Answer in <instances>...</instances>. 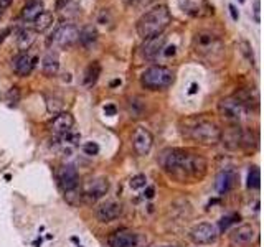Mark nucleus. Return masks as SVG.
Here are the masks:
<instances>
[{"instance_id":"30","label":"nucleus","mask_w":264,"mask_h":247,"mask_svg":"<svg viewBox=\"0 0 264 247\" xmlns=\"http://www.w3.org/2000/svg\"><path fill=\"white\" fill-rule=\"evenodd\" d=\"M83 152H85L86 155H98L99 153V145L98 144H94V142H88L83 145Z\"/></svg>"},{"instance_id":"8","label":"nucleus","mask_w":264,"mask_h":247,"mask_svg":"<svg viewBox=\"0 0 264 247\" xmlns=\"http://www.w3.org/2000/svg\"><path fill=\"white\" fill-rule=\"evenodd\" d=\"M178 5L187 15L193 18H206L215 13L213 5L208 0H178Z\"/></svg>"},{"instance_id":"10","label":"nucleus","mask_w":264,"mask_h":247,"mask_svg":"<svg viewBox=\"0 0 264 247\" xmlns=\"http://www.w3.org/2000/svg\"><path fill=\"white\" fill-rule=\"evenodd\" d=\"M109 191V181L106 178H94V180H89L86 185H85V189H83V198L88 201V203H94L101 200V198Z\"/></svg>"},{"instance_id":"18","label":"nucleus","mask_w":264,"mask_h":247,"mask_svg":"<svg viewBox=\"0 0 264 247\" xmlns=\"http://www.w3.org/2000/svg\"><path fill=\"white\" fill-rule=\"evenodd\" d=\"M241 139H243V130L236 125L228 127V129H225V132L221 130L220 140L225 144L228 150H238L241 147Z\"/></svg>"},{"instance_id":"32","label":"nucleus","mask_w":264,"mask_h":247,"mask_svg":"<svg viewBox=\"0 0 264 247\" xmlns=\"http://www.w3.org/2000/svg\"><path fill=\"white\" fill-rule=\"evenodd\" d=\"M7 99H9L10 104H17L18 99H20V91H18V88H12L9 91V94H7Z\"/></svg>"},{"instance_id":"40","label":"nucleus","mask_w":264,"mask_h":247,"mask_svg":"<svg viewBox=\"0 0 264 247\" xmlns=\"http://www.w3.org/2000/svg\"><path fill=\"white\" fill-rule=\"evenodd\" d=\"M197 93V84H192V88H190V94H195Z\"/></svg>"},{"instance_id":"26","label":"nucleus","mask_w":264,"mask_h":247,"mask_svg":"<svg viewBox=\"0 0 264 247\" xmlns=\"http://www.w3.org/2000/svg\"><path fill=\"white\" fill-rule=\"evenodd\" d=\"M35 41V32H32V30H29V28H27V30H22L18 33V37H17V46H18V49L20 51H25V49H29L30 46H32V43Z\"/></svg>"},{"instance_id":"37","label":"nucleus","mask_w":264,"mask_h":247,"mask_svg":"<svg viewBox=\"0 0 264 247\" xmlns=\"http://www.w3.org/2000/svg\"><path fill=\"white\" fill-rule=\"evenodd\" d=\"M13 2V0H0V9H7V7H10V4Z\"/></svg>"},{"instance_id":"34","label":"nucleus","mask_w":264,"mask_h":247,"mask_svg":"<svg viewBox=\"0 0 264 247\" xmlns=\"http://www.w3.org/2000/svg\"><path fill=\"white\" fill-rule=\"evenodd\" d=\"M104 112H106V116H114L116 114V107H114L113 104H109V105L104 107Z\"/></svg>"},{"instance_id":"41","label":"nucleus","mask_w":264,"mask_h":247,"mask_svg":"<svg viewBox=\"0 0 264 247\" xmlns=\"http://www.w3.org/2000/svg\"><path fill=\"white\" fill-rule=\"evenodd\" d=\"M7 33H9V28H7V30H4L2 33H0V41H2V40L5 38V35H7Z\"/></svg>"},{"instance_id":"15","label":"nucleus","mask_w":264,"mask_h":247,"mask_svg":"<svg viewBox=\"0 0 264 247\" xmlns=\"http://www.w3.org/2000/svg\"><path fill=\"white\" fill-rule=\"evenodd\" d=\"M74 125V117L69 114V112H60V114L55 116V119L48 125V129L53 133V135L61 137L63 133L69 132Z\"/></svg>"},{"instance_id":"23","label":"nucleus","mask_w":264,"mask_h":247,"mask_svg":"<svg viewBox=\"0 0 264 247\" xmlns=\"http://www.w3.org/2000/svg\"><path fill=\"white\" fill-rule=\"evenodd\" d=\"M41 12H43V2L41 0H29L22 10V17L27 22H33Z\"/></svg>"},{"instance_id":"12","label":"nucleus","mask_w":264,"mask_h":247,"mask_svg":"<svg viewBox=\"0 0 264 247\" xmlns=\"http://www.w3.org/2000/svg\"><path fill=\"white\" fill-rule=\"evenodd\" d=\"M137 234L130 229H117L108 237L109 247H137Z\"/></svg>"},{"instance_id":"14","label":"nucleus","mask_w":264,"mask_h":247,"mask_svg":"<svg viewBox=\"0 0 264 247\" xmlns=\"http://www.w3.org/2000/svg\"><path fill=\"white\" fill-rule=\"evenodd\" d=\"M254 237H256L254 226H251V224H243V226H238V228L231 231L230 242H231L233 247H241V245L249 244Z\"/></svg>"},{"instance_id":"4","label":"nucleus","mask_w":264,"mask_h":247,"mask_svg":"<svg viewBox=\"0 0 264 247\" xmlns=\"http://www.w3.org/2000/svg\"><path fill=\"white\" fill-rule=\"evenodd\" d=\"M193 48H195L197 54L208 61L220 60L223 54V41H221L215 33L210 32H198L193 37Z\"/></svg>"},{"instance_id":"13","label":"nucleus","mask_w":264,"mask_h":247,"mask_svg":"<svg viewBox=\"0 0 264 247\" xmlns=\"http://www.w3.org/2000/svg\"><path fill=\"white\" fill-rule=\"evenodd\" d=\"M58 183L63 188V191H73L80 185L78 170L73 165H65L58 170Z\"/></svg>"},{"instance_id":"38","label":"nucleus","mask_w":264,"mask_h":247,"mask_svg":"<svg viewBox=\"0 0 264 247\" xmlns=\"http://www.w3.org/2000/svg\"><path fill=\"white\" fill-rule=\"evenodd\" d=\"M254 13H256V20L259 22V2H256L254 5Z\"/></svg>"},{"instance_id":"3","label":"nucleus","mask_w":264,"mask_h":247,"mask_svg":"<svg viewBox=\"0 0 264 247\" xmlns=\"http://www.w3.org/2000/svg\"><path fill=\"white\" fill-rule=\"evenodd\" d=\"M187 137L203 145H215L220 142L221 129L213 121L205 117H193L185 121V129H182Z\"/></svg>"},{"instance_id":"33","label":"nucleus","mask_w":264,"mask_h":247,"mask_svg":"<svg viewBox=\"0 0 264 247\" xmlns=\"http://www.w3.org/2000/svg\"><path fill=\"white\" fill-rule=\"evenodd\" d=\"M233 219H236V216H226V217H223V219H221V231H225L228 226L233 224L234 223Z\"/></svg>"},{"instance_id":"24","label":"nucleus","mask_w":264,"mask_h":247,"mask_svg":"<svg viewBox=\"0 0 264 247\" xmlns=\"http://www.w3.org/2000/svg\"><path fill=\"white\" fill-rule=\"evenodd\" d=\"M99 74H101V65L98 61H93L91 65L86 68L85 76H83V84H85V86H93V84L98 81Z\"/></svg>"},{"instance_id":"11","label":"nucleus","mask_w":264,"mask_h":247,"mask_svg":"<svg viewBox=\"0 0 264 247\" xmlns=\"http://www.w3.org/2000/svg\"><path fill=\"white\" fill-rule=\"evenodd\" d=\"M152 144H154V137L152 133L145 129V127H136L134 133H132V145H134V150L137 155H147L152 148Z\"/></svg>"},{"instance_id":"20","label":"nucleus","mask_w":264,"mask_h":247,"mask_svg":"<svg viewBox=\"0 0 264 247\" xmlns=\"http://www.w3.org/2000/svg\"><path fill=\"white\" fill-rule=\"evenodd\" d=\"M33 66H35V58H32V56L27 54V53L17 54L12 61L13 71H15V74L22 76V77L29 76L33 71Z\"/></svg>"},{"instance_id":"1","label":"nucleus","mask_w":264,"mask_h":247,"mask_svg":"<svg viewBox=\"0 0 264 247\" xmlns=\"http://www.w3.org/2000/svg\"><path fill=\"white\" fill-rule=\"evenodd\" d=\"M159 163L172 180L178 183H197L203 180L208 168L205 157L185 148H167L159 157Z\"/></svg>"},{"instance_id":"42","label":"nucleus","mask_w":264,"mask_h":247,"mask_svg":"<svg viewBox=\"0 0 264 247\" xmlns=\"http://www.w3.org/2000/svg\"><path fill=\"white\" fill-rule=\"evenodd\" d=\"M165 247H177V245H165Z\"/></svg>"},{"instance_id":"25","label":"nucleus","mask_w":264,"mask_h":247,"mask_svg":"<svg viewBox=\"0 0 264 247\" xmlns=\"http://www.w3.org/2000/svg\"><path fill=\"white\" fill-rule=\"evenodd\" d=\"M98 40V32H96V28L93 26V25H88V26H85L83 28V30L80 32V38H78V41L83 45V46H91L94 41Z\"/></svg>"},{"instance_id":"31","label":"nucleus","mask_w":264,"mask_h":247,"mask_svg":"<svg viewBox=\"0 0 264 247\" xmlns=\"http://www.w3.org/2000/svg\"><path fill=\"white\" fill-rule=\"evenodd\" d=\"M243 49H241V51H243V54H245L246 56V58H248V61L249 63H251V65H253V51H251V45H249L248 43V41H241V45H240Z\"/></svg>"},{"instance_id":"39","label":"nucleus","mask_w":264,"mask_h":247,"mask_svg":"<svg viewBox=\"0 0 264 247\" xmlns=\"http://www.w3.org/2000/svg\"><path fill=\"white\" fill-rule=\"evenodd\" d=\"M145 196H147L149 200H150V198H154V188H147V191H145Z\"/></svg>"},{"instance_id":"27","label":"nucleus","mask_w":264,"mask_h":247,"mask_svg":"<svg viewBox=\"0 0 264 247\" xmlns=\"http://www.w3.org/2000/svg\"><path fill=\"white\" fill-rule=\"evenodd\" d=\"M35 22V32H45L53 23V13L50 12H41L40 15L33 20Z\"/></svg>"},{"instance_id":"7","label":"nucleus","mask_w":264,"mask_h":247,"mask_svg":"<svg viewBox=\"0 0 264 247\" xmlns=\"http://www.w3.org/2000/svg\"><path fill=\"white\" fill-rule=\"evenodd\" d=\"M190 241L197 245H206L213 244L218 237V229L217 226L212 223H200L197 226H193L190 231Z\"/></svg>"},{"instance_id":"28","label":"nucleus","mask_w":264,"mask_h":247,"mask_svg":"<svg viewBox=\"0 0 264 247\" xmlns=\"http://www.w3.org/2000/svg\"><path fill=\"white\" fill-rule=\"evenodd\" d=\"M261 185V173L258 167H253L248 173V188L251 189H258Z\"/></svg>"},{"instance_id":"19","label":"nucleus","mask_w":264,"mask_h":247,"mask_svg":"<svg viewBox=\"0 0 264 247\" xmlns=\"http://www.w3.org/2000/svg\"><path fill=\"white\" fill-rule=\"evenodd\" d=\"M164 46H165V37H164L162 33L157 35V37L147 38V40H145V45L142 46V54H144V58H147V60H154V58H157V56L162 53Z\"/></svg>"},{"instance_id":"22","label":"nucleus","mask_w":264,"mask_h":247,"mask_svg":"<svg viewBox=\"0 0 264 247\" xmlns=\"http://www.w3.org/2000/svg\"><path fill=\"white\" fill-rule=\"evenodd\" d=\"M58 69H60L58 56L55 54L53 51L46 53L43 61H41V71H43V74L48 76V77H51V76H55V74L58 73Z\"/></svg>"},{"instance_id":"35","label":"nucleus","mask_w":264,"mask_h":247,"mask_svg":"<svg viewBox=\"0 0 264 247\" xmlns=\"http://www.w3.org/2000/svg\"><path fill=\"white\" fill-rule=\"evenodd\" d=\"M68 2H69V0H57V5H55V9H57V10L65 9Z\"/></svg>"},{"instance_id":"21","label":"nucleus","mask_w":264,"mask_h":247,"mask_svg":"<svg viewBox=\"0 0 264 247\" xmlns=\"http://www.w3.org/2000/svg\"><path fill=\"white\" fill-rule=\"evenodd\" d=\"M233 97L238 99V101L241 102V105L248 112L251 111L253 107H258V102H259L258 93H256V91H253V89H240Z\"/></svg>"},{"instance_id":"16","label":"nucleus","mask_w":264,"mask_h":247,"mask_svg":"<svg viewBox=\"0 0 264 247\" xmlns=\"http://www.w3.org/2000/svg\"><path fill=\"white\" fill-rule=\"evenodd\" d=\"M122 214V204L117 201H106L96 211V216L101 223H113Z\"/></svg>"},{"instance_id":"29","label":"nucleus","mask_w":264,"mask_h":247,"mask_svg":"<svg viewBox=\"0 0 264 247\" xmlns=\"http://www.w3.org/2000/svg\"><path fill=\"white\" fill-rule=\"evenodd\" d=\"M129 185L132 189H141L147 185V178H145V175H136V176H132Z\"/></svg>"},{"instance_id":"17","label":"nucleus","mask_w":264,"mask_h":247,"mask_svg":"<svg viewBox=\"0 0 264 247\" xmlns=\"http://www.w3.org/2000/svg\"><path fill=\"white\" fill-rule=\"evenodd\" d=\"M236 181H238V173L234 170H223L218 173L215 186H217V191L220 195H225L236 186Z\"/></svg>"},{"instance_id":"43","label":"nucleus","mask_w":264,"mask_h":247,"mask_svg":"<svg viewBox=\"0 0 264 247\" xmlns=\"http://www.w3.org/2000/svg\"><path fill=\"white\" fill-rule=\"evenodd\" d=\"M0 17H2V9H0Z\"/></svg>"},{"instance_id":"9","label":"nucleus","mask_w":264,"mask_h":247,"mask_svg":"<svg viewBox=\"0 0 264 247\" xmlns=\"http://www.w3.org/2000/svg\"><path fill=\"white\" fill-rule=\"evenodd\" d=\"M80 38V30L74 25H61L51 35L50 43L58 48H66L74 45Z\"/></svg>"},{"instance_id":"5","label":"nucleus","mask_w":264,"mask_h":247,"mask_svg":"<svg viewBox=\"0 0 264 247\" xmlns=\"http://www.w3.org/2000/svg\"><path fill=\"white\" fill-rule=\"evenodd\" d=\"M173 81H175L173 71L165 66H150L141 76V84L149 91H162L172 86Z\"/></svg>"},{"instance_id":"44","label":"nucleus","mask_w":264,"mask_h":247,"mask_svg":"<svg viewBox=\"0 0 264 247\" xmlns=\"http://www.w3.org/2000/svg\"><path fill=\"white\" fill-rule=\"evenodd\" d=\"M240 2H245V0H240Z\"/></svg>"},{"instance_id":"6","label":"nucleus","mask_w":264,"mask_h":247,"mask_svg":"<svg viewBox=\"0 0 264 247\" xmlns=\"http://www.w3.org/2000/svg\"><path fill=\"white\" fill-rule=\"evenodd\" d=\"M218 112L221 117L226 119V121H231V122H240L248 114V111L243 107L241 102L233 96L221 99L218 102Z\"/></svg>"},{"instance_id":"36","label":"nucleus","mask_w":264,"mask_h":247,"mask_svg":"<svg viewBox=\"0 0 264 247\" xmlns=\"http://www.w3.org/2000/svg\"><path fill=\"white\" fill-rule=\"evenodd\" d=\"M230 13H231V17H233V20H238V10H236V7L234 5H230Z\"/></svg>"},{"instance_id":"2","label":"nucleus","mask_w":264,"mask_h":247,"mask_svg":"<svg viewBox=\"0 0 264 247\" xmlns=\"http://www.w3.org/2000/svg\"><path fill=\"white\" fill-rule=\"evenodd\" d=\"M172 20L170 10L165 5H157L152 10L145 12L144 15L137 20V33L144 40L161 35Z\"/></svg>"}]
</instances>
